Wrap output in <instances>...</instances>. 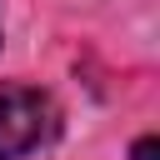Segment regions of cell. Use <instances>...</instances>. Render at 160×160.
<instances>
[{"label": "cell", "mask_w": 160, "mask_h": 160, "mask_svg": "<svg viewBox=\"0 0 160 160\" xmlns=\"http://www.w3.org/2000/svg\"><path fill=\"white\" fill-rule=\"evenodd\" d=\"M135 160H155V135H145V140L135 145Z\"/></svg>", "instance_id": "2"}, {"label": "cell", "mask_w": 160, "mask_h": 160, "mask_svg": "<svg viewBox=\"0 0 160 160\" xmlns=\"http://www.w3.org/2000/svg\"><path fill=\"white\" fill-rule=\"evenodd\" d=\"M55 125V110L30 85H0V160L30 155Z\"/></svg>", "instance_id": "1"}]
</instances>
